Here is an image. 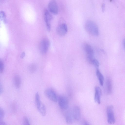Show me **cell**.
I'll use <instances>...</instances> for the list:
<instances>
[{
  "mask_svg": "<svg viewBox=\"0 0 125 125\" xmlns=\"http://www.w3.org/2000/svg\"><path fill=\"white\" fill-rule=\"evenodd\" d=\"M84 27L86 31L90 34L95 36L99 34L98 27L96 23L91 20H88L85 22Z\"/></svg>",
  "mask_w": 125,
  "mask_h": 125,
  "instance_id": "1",
  "label": "cell"
},
{
  "mask_svg": "<svg viewBox=\"0 0 125 125\" xmlns=\"http://www.w3.org/2000/svg\"><path fill=\"white\" fill-rule=\"evenodd\" d=\"M67 27L65 20L63 18H60L56 28L57 34L60 36H63L67 33Z\"/></svg>",
  "mask_w": 125,
  "mask_h": 125,
  "instance_id": "2",
  "label": "cell"
},
{
  "mask_svg": "<svg viewBox=\"0 0 125 125\" xmlns=\"http://www.w3.org/2000/svg\"><path fill=\"white\" fill-rule=\"evenodd\" d=\"M83 46L87 60L91 63L92 60L94 58V52L93 50L91 45L88 43H84Z\"/></svg>",
  "mask_w": 125,
  "mask_h": 125,
  "instance_id": "3",
  "label": "cell"
},
{
  "mask_svg": "<svg viewBox=\"0 0 125 125\" xmlns=\"http://www.w3.org/2000/svg\"><path fill=\"white\" fill-rule=\"evenodd\" d=\"M50 45V42L47 38H43L41 41L39 45V48L41 52L45 54L47 52Z\"/></svg>",
  "mask_w": 125,
  "mask_h": 125,
  "instance_id": "4",
  "label": "cell"
},
{
  "mask_svg": "<svg viewBox=\"0 0 125 125\" xmlns=\"http://www.w3.org/2000/svg\"><path fill=\"white\" fill-rule=\"evenodd\" d=\"M113 109V106L111 105L108 106L106 109L107 122L111 125L114 124L115 121Z\"/></svg>",
  "mask_w": 125,
  "mask_h": 125,
  "instance_id": "5",
  "label": "cell"
},
{
  "mask_svg": "<svg viewBox=\"0 0 125 125\" xmlns=\"http://www.w3.org/2000/svg\"><path fill=\"white\" fill-rule=\"evenodd\" d=\"M44 17L47 30L49 31L51 30L50 22L52 19V16L49 11L47 9H45L44 10Z\"/></svg>",
  "mask_w": 125,
  "mask_h": 125,
  "instance_id": "6",
  "label": "cell"
},
{
  "mask_svg": "<svg viewBox=\"0 0 125 125\" xmlns=\"http://www.w3.org/2000/svg\"><path fill=\"white\" fill-rule=\"evenodd\" d=\"M58 101L60 108L62 110H65L68 108L69 102L66 97L63 95H60L58 98Z\"/></svg>",
  "mask_w": 125,
  "mask_h": 125,
  "instance_id": "7",
  "label": "cell"
},
{
  "mask_svg": "<svg viewBox=\"0 0 125 125\" xmlns=\"http://www.w3.org/2000/svg\"><path fill=\"white\" fill-rule=\"evenodd\" d=\"M45 94L46 96L51 100L54 102H56L58 98L55 92L51 88L46 89L45 91Z\"/></svg>",
  "mask_w": 125,
  "mask_h": 125,
  "instance_id": "8",
  "label": "cell"
},
{
  "mask_svg": "<svg viewBox=\"0 0 125 125\" xmlns=\"http://www.w3.org/2000/svg\"><path fill=\"white\" fill-rule=\"evenodd\" d=\"M48 8L49 11L55 15L57 14L58 12V8L56 1L55 0H52L49 3Z\"/></svg>",
  "mask_w": 125,
  "mask_h": 125,
  "instance_id": "9",
  "label": "cell"
},
{
  "mask_svg": "<svg viewBox=\"0 0 125 125\" xmlns=\"http://www.w3.org/2000/svg\"><path fill=\"white\" fill-rule=\"evenodd\" d=\"M72 112L74 120H78L81 115V110L80 107L77 106H75L72 110Z\"/></svg>",
  "mask_w": 125,
  "mask_h": 125,
  "instance_id": "10",
  "label": "cell"
},
{
  "mask_svg": "<svg viewBox=\"0 0 125 125\" xmlns=\"http://www.w3.org/2000/svg\"><path fill=\"white\" fill-rule=\"evenodd\" d=\"M102 91L100 88L98 86L95 87L94 100L95 102L98 104L100 103V98L102 95Z\"/></svg>",
  "mask_w": 125,
  "mask_h": 125,
  "instance_id": "11",
  "label": "cell"
},
{
  "mask_svg": "<svg viewBox=\"0 0 125 125\" xmlns=\"http://www.w3.org/2000/svg\"><path fill=\"white\" fill-rule=\"evenodd\" d=\"M65 120L66 123L68 124H72L74 120L72 110H69L66 112L65 115Z\"/></svg>",
  "mask_w": 125,
  "mask_h": 125,
  "instance_id": "12",
  "label": "cell"
},
{
  "mask_svg": "<svg viewBox=\"0 0 125 125\" xmlns=\"http://www.w3.org/2000/svg\"><path fill=\"white\" fill-rule=\"evenodd\" d=\"M106 91L107 94H110L112 91V84L111 79L110 78H107L106 81Z\"/></svg>",
  "mask_w": 125,
  "mask_h": 125,
  "instance_id": "13",
  "label": "cell"
},
{
  "mask_svg": "<svg viewBox=\"0 0 125 125\" xmlns=\"http://www.w3.org/2000/svg\"><path fill=\"white\" fill-rule=\"evenodd\" d=\"M96 75L98 78L100 84L102 86L103 85L104 80V77L98 69H97L96 71Z\"/></svg>",
  "mask_w": 125,
  "mask_h": 125,
  "instance_id": "14",
  "label": "cell"
},
{
  "mask_svg": "<svg viewBox=\"0 0 125 125\" xmlns=\"http://www.w3.org/2000/svg\"><path fill=\"white\" fill-rule=\"evenodd\" d=\"M35 101L37 107L38 109L41 106L42 103L41 102L40 96L38 92L35 94Z\"/></svg>",
  "mask_w": 125,
  "mask_h": 125,
  "instance_id": "15",
  "label": "cell"
},
{
  "mask_svg": "<svg viewBox=\"0 0 125 125\" xmlns=\"http://www.w3.org/2000/svg\"><path fill=\"white\" fill-rule=\"evenodd\" d=\"M14 81L15 85L17 88H19L20 86L21 80L20 77L18 75H16L14 76Z\"/></svg>",
  "mask_w": 125,
  "mask_h": 125,
  "instance_id": "16",
  "label": "cell"
},
{
  "mask_svg": "<svg viewBox=\"0 0 125 125\" xmlns=\"http://www.w3.org/2000/svg\"><path fill=\"white\" fill-rule=\"evenodd\" d=\"M91 63L93 64L96 67H98L99 65V63L98 61L94 58L92 60Z\"/></svg>",
  "mask_w": 125,
  "mask_h": 125,
  "instance_id": "17",
  "label": "cell"
},
{
  "mask_svg": "<svg viewBox=\"0 0 125 125\" xmlns=\"http://www.w3.org/2000/svg\"><path fill=\"white\" fill-rule=\"evenodd\" d=\"M22 125H30L28 119L26 117H24L23 119Z\"/></svg>",
  "mask_w": 125,
  "mask_h": 125,
  "instance_id": "18",
  "label": "cell"
},
{
  "mask_svg": "<svg viewBox=\"0 0 125 125\" xmlns=\"http://www.w3.org/2000/svg\"><path fill=\"white\" fill-rule=\"evenodd\" d=\"M0 17L1 19L4 22L6 21V16L5 12L1 11L0 12Z\"/></svg>",
  "mask_w": 125,
  "mask_h": 125,
  "instance_id": "19",
  "label": "cell"
},
{
  "mask_svg": "<svg viewBox=\"0 0 125 125\" xmlns=\"http://www.w3.org/2000/svg\"><path fill=\"white\" fill-rule=\"evenodd\" d=\"M4 112L2 108H0V120L2 121L4 118Z\"/></svg>",
  "mask_w": 125,
  "mask_h": 125,
  "instance_id": "20",
  "label": "cell"
},
{
  "mask_svg": "<svg viewBox=\"0 0 125 125\" xmlns=\"http://www.w3.org/2000/svg\"><path fill=\"white\" fill-rule=\"evenodd\" d=\"M0 73H2L4 71V65L3 62L1 60L0 61Z\"/></svg>",
  "mask_w": 125,
  "mask_h": 125,
  "instance_id": "21",
  "label": "cell"
},
{
  "mask_svg": "<svg viewBox=\"0 0 125 125\" xmlns=\"http://www.w3.org/2000/svg\"><path fill=\"white\" fill-rule=\"evenodd\" d=\"M25 55V53L24 52H22L21 53V56L20 57L22 59L24 58Z\"/></svg>",
  "mask_w": 125,
  "mask_h": 125,
  "instance_id": "22",
  "label": "cell"
},
{
  "mask_svg": "<svg viewBox=\"0 0 125 125\" xmlns=\"http://www.w3.org/2000/svg\"><path fill=\"white\" fill-rule=\"evenodd\" d=\"M0 125H7L3 121H1L0 122Z\"/></svg>",
  "mask_w": 125,
  "mask_h": 125,
  "instance_id": "23",
  "label": "cell"
},
{
  "mask_svg": "<svg viewBox=\"0 0 125 125\" xmlns=\"http://www.w3.org/2000/svg\"><path fill=\"white\" fill-rule=\"evenodd\" d=\"M105 4L104 3L102 4V10L103 11H104L105 9Z\"/></svg>",
  "mask_w": 125,
  "mask_h": 125,
  "instance_id": "24",
  "label": "cell"
},
{
  "mask_svg": "<svg viewBox=\"0 0 125 125\" xmlns=\"http://www.w3.org/2000/svg\"><path fill=\"white\" fill-rule=\"evenodd\" d=\"M83 125H90L87 122L84 121L83 122Z\"/></svg>",
  "mask_w": 125,
  "mask_h": 125,
  "instance_id": "25",
  "label": "cell"
},
{
  "mask_svg": "<svg viewBox=\"0 0 125 125\" xmlns=\"http://www.w3.org/2000/svg\"><path fill=\"white\" fill-rule=\"evenodd\" d=\"M123 43L124 48L125 50V38L123 40Z\"/></svg>",
  "mask_w": 125,
  "mask_h": 125,
  "instance_id": "26",
  "label": "cell"
},
{
  "mask_svg": "<svg viewBox=\"0 0 125 125\" xmlns=\"http://www.w3.org/2000/svg\"><path fill=\"white\" fill-rule=\"evenodd\" d=\"M2 86L1 85L0 86V93L1 94L2 92V88H1Z\"/></svg>",
  "mask_w": 125,
  "mask_h": 125,
  "instance_id": "27",
  "label": "cell"
}]
</instances>
